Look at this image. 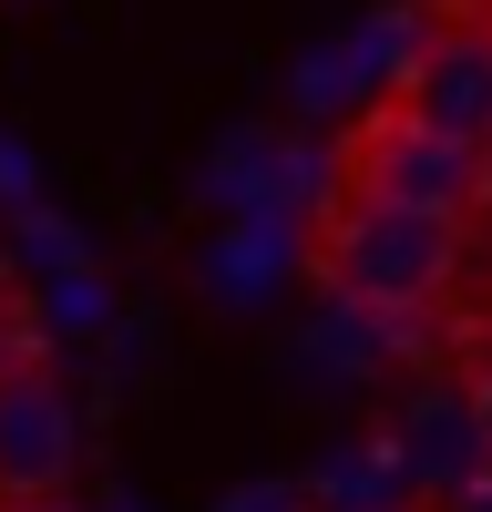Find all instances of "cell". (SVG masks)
Segmentation results:
<instances>
[{
	"instance_id": "cell-1",
	"label": "cell",
	"mask_w": 492,
	"mask_h": 512,
	"mask_svg": "<svg viewBox=\"0 0 492 512\" xmlns=\"http://www.w3.org/2000/svg\"><path fill=\"white\" fill-rule=\"evenodd\" d=\"M308 267H318V287L339 297V308H359V318H421V308L451 297V277H462V226L328 195V205H318V236H308Z\"/></svg>"
},
{
	"instance_id": "cell-2",
	"label": "cell",
	"mask_w": 492,
	"mask_h": 512,
	"mask_svg": "<svg viewBox=\"0 0 492 512\" xmlns=\"http://www.w3.org/2000/svg\"><path fill=\"white\" fill-rule=\"evenodd\" d=\"M328 195H359V205H400V216H441V226H472L492 205V164L462 154L451 134H431L410 103H369L349 134H339V185Z\"/></svg>"
},
{
	"instance_id": "cell-3",
	"label": "cell",
	"mask_w": 492,
	"mask_h": 512,
	"mask_svg": "<svg viewBox=\"0 0 492 512\" xmlns=\"http://www.w3.org/2000/svg\"><path fill=\"white\" fill-rule=\"evenodd\" d=\"M390 103H410L431 134H451L462 154L492 164V31H482V21H441L421 52L400 62Z\"/></svg>"
},
{
	"instance_id": "cell-4",
	"label": "cell",
	"mask_w": 492,
	"mask_h": 512,
	"mask_svg": "<svg viewBox=\"0 0 492 512\" xmlns=\"http://www.w3.org/2000/svg\"><path fill=\"white\" fill-rule=\"evenodd\" d=\"M82 472V420L41 369L0 379V512H31V502H62Z\"/></svg>"
},
{
	"instance_id": "cell-5",
	"label": "cell",
	"mask_w": 492,
	"mask_h": 512,
	"mask_svg": "<svg viewBox=\"0 0 492 512\" xmlns=\"http://www.w3.org/2000/svg\"><path fill=\"white\" fill-rule=\"evenodd\" d=\"M451 21H482L492 31V0H451Z\"/></svg>"
},
{
	"instance_id": "cell-6",
	"label": "cell",
	"mask_w": 492,
	"mask_h": 512,
	"mask_svg": "<svg viewBox=\"0 0 492 512\" xmlns=\"http://www.w3.org/2000/svg\"><path fill=\"white\" fill-rule=\"evenodd\" d=\"M31 512H72V502H31Z\"/></svg>"
}]
</instances>
